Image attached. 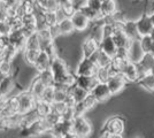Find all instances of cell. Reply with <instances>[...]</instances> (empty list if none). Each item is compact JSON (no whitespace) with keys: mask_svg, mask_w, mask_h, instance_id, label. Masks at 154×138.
I'll use <instances>...</instances> for the list:
<instances>
[{"mask_svg":"<svg viewBox=\"0 0 154 138\" xmlns=\"http://www.w3.org/2000/svg\"><path fill=\"white\" fill-rule=\"evenodd\" d=\"M13 74V61L0 59V77Z\"/></svg>","mask_w":154,"mask_h":138,"instance_id":"cell-39","label":"cell"},{"mask_svg":"<svg viewBox=\"0 0 154 138\" xmlns=\"http://www.w3.org/2000/svg\"><path fill=\"white\" fill-rule=\"evenodd\" d=\"M52 137L55 138H67V137H74L72 135V121L64 120L61 118V120L58 123L52 127L50 131Z\"/></svg>","mask_w":154,"mask_h":138,"instance_id":"cell-8","label":"cell"},{"mask_svg":"<svg viewBox=\"0 0 154 138\" xmlns=\"http://www.w3.org/2000/svg\"><path fill=\"white\" fill-rule=\"evenodd\" d=\"M100 48V43L92 37H88L85 38L82 44V53H83V57L85 58H91L94 53Z\"/></svg>","mask_w":154,"mask_h":138,"instance_id":"cell-20","label":"cell"},{"mask_svg":"<svg viewBox=\"0 0 154 138\" xmlns=\"http://www.w3.org/2000/svg\"><path fill=\"white\" fill-rule=\"evenodd\" d=\"M16 98H17V103H19V112L21 114H26V113L31 112L35 109L37 98L30 91V89L22 90L16 96Z\"/></svg>","mask_w":154,"mask_h":138,"instance_id":"cell-5","label":"cell"},{"mask_svg":"<svg viewBox=\"0 0 154 138\" xmlns=\"http://www.w3.org/2000/svg\"><path fill=\"white\" fill-rule=\"evenodd\" d=\"M40 51H42V47H40V43H39L37 32L28 36L26 45L23 48V55H24V60H26V63L30 65V66H33V63L36 62V59L38 58Z\"/></svg>","mask_w":154,"mask_h":138,"instance_id":"cell-3","label":"cell"},{"mask_svg":"<svg viewBox=\"0 0 154 138\" xmlns=\"http://www.w3.org/2000/svg\"><path fill=\"white\" fill-rule=\"evenodd\" d=\"M39 99L45 103H48V104H53L54 103V85L47 86Z\"/></svg>","mask_w":154,"mask_h":138,"instance_id":"cell-44","label":"cell"},{"mask_svg":"<svg viewBox=\"0 0 154 138\" xmlns=\"http://www.w3.org/2000/svg\"><path fill=\"white\" fill-rule=\"evenodd\" d=\"M19 52H20V50L17 47H15V46H13V45H9L6 50L2 52L0 59H6V60H9V61H13L14 58L16 57V54Z\"/></svg>","mask_w":154,"mask_h":138,"instance_id":"cell-43","label":"cell"},{"mask_svg":"<svg viewBox=\"0 0 154 138\" xmlns=\"http://www.w3.org/2000/svg\"><path fill=\"white\" fill-rule=\"evenodd\" d=\"M37 36H38L39 43H40V47L43 51L48 53V55L51 58H54L55 55H58L57 52V47H55V36L52 32V30L47 26H42L39 28L37 31Z\"/></svg>","mask_w":154,"mask_h":138,"instance_id":"cell-2","label":"cell"},{"mask_svg":"<svg viewBox=\"0 0 154 138\" xmlns=\"http://www.w3.org/2000/svg\"><path fill=\"white\" fill-rule=\"evenodd\" d=\"M61 15L58 11H48V12H44V15H43V22L45 26L47 28H55L58 26L59 21L61 20Z\"/></svg>","mask_w":154,"mask_h":138,"instance_id":"cell-25","label":"cell"},{"mask_svg":"<svg viewBox=\"0 0 154 138\" xmlns=\"http://www.w3.org/2000/svg\"><path fill=\"white\" fill-rule=\"evenodd\" d=\"M69 92H70L71 96L75 98V100H76L77 103H79V101L84 100V99H85L88 96H89V94H90V91L85 90V89H84V87H82V86L77 85L76 83H75L72 86H70V90H69Z\"/></svg>","mask_w":154,"mask_h":138,"instance_id":"cell-36","label":"cell"},{"mask_svg":"<svg viewBox=\"0 0 154 138\" xmlns=\"http://www.w3.org/2000/svg\"><path fill=\"white\" fill-rule=\"evenodd\" d=\"M16 74H17V70L13 72L12 75L0 77V96L2 98L9 97V94L14 90V87L16 85H19L16 83V79H15L16 78Z\"/></svg>","mask_w":154,"mask_h":138,"instance_id":"cell-11","label":"cell"},{"mask_svg":"<svg viewBox=\"0 0 154 138\" xmlns=\"http://www.w3.org/2000/svg\"><path fill=\"white\" fill-rule=\"evenodd\" d=\"M38 76H39V78L45 83L46 86H51V85H54V84H55L54 76H53L52 70L50 69V68H48V69H46V70H43V72H39Z\"/></svg>","mask_w":154,"mask_h":138,"instance_id":"cell-41","label":"cell"},{"mask_svg":"<svg viewBox=\"0 0 154 138\" xmlns=\"http://www.w3.org/2000/svg\"><path fill=\"white\" fill-rule=\"evenodd\" d=\"M19 112V103L17 98L15 97H6L2 99V103L0 106V116L1 118H7L14 115Z\"/></svg>","mask_w":154,"mask_h":138,"instance_id":"cell-10","label":"cell"},{"mask_svg":"<svg viewBox=\"0 0 154 138\" xmlns=\"http://www.w3.org/2000/svg\"><path fill=\"white\" fill-rule=\"evenodd\" d=\"M137 83L141 87H144L145 90H147L149 92H154V74L148 72L146 75H143L137 81Z\"/></svg>","mask_w":154,"mask_h":138,"instance_id":"cell-34","label":"cell"},{"mask_svg":"<svg viewBox=\"0 0 154 138\" xmlns=\"http://www.w3.org/2000/svg\"><path fill=\"white\" fill-rule=\"evenodd\" d=\"M58 12L60 13L61 17H70L75 12V8L70 0H59Z\"/></svg>","mask_w":154,"mask_h":138,"instance_id":"cell-32","label":"cell"},{"mask_svg":"<svg viewBox=\"0 0 154 138\" xmlns=\"http://www.w3.org/2000/svg\"><path fill=\"white\" fill-rule=\"evenodd\" d=\"M8 38H9L11 45L17 47L20 51H23L28 36L22 29H20V30H12L8 33Z\"/></svg>","mask_w":154,"mask_h":138,"instance_id":"cell-19","label":"cell"},{"mask_svg":"<svg viewBox=\"0 0 154 138\" xmlns=\"http://www.w3.org/2000/svg\"><path fill=\"white\" fill-rule=\"evenodd\" d=\"M0 98H2V97H1V96H0Z\"/></svg>","mask_w":154,"mask_h":138,"instance_id":"cell-52","label":"cell"},{"mask_svg":"<svg viewBox=\"0 0 154 138\" xmlns=\"http://www.w3.org/2000/svg\"><path fill=\"white\" fill-rule=\"evenodd\" d=\"M151 72H152V74H154V63H153V66H152V69H151Z\"/></svg>","mask_w":154,"mask_h":138,"instance_id":"cell-51","label":"cell"},{"mask_svg":"<svg viewBox=\"0 0 154 138\" xmlns=\"http://www.w3.org/2000/svg\"><path fill=\"white\" fill-rule=\"evenodd\" d=\"M51 61L52 58L48 55V53L45 52V51H40L38 58L36 59V62L33 63V68L37 70V72H43V70H46L51 67Z\"/></svg>","mask_w":154,"mask_h":138,"instance_id":"cell-22","label":"cell"},{"mask_svg":"<svg viewBox=\"0 0 154 138\" xmlns=\"http://www.w3.org/2000/svg\"><path fill=\"white\" fill-rule=\"evenodd\" d=\"M128 62H129L128 59L122 58V57H120V55L116 54L115 57H113L112 62H110V66H109L110 67V70H112V74H113V75H115V74H121Z\"/></svg>","mask_w":154,"mask_h":138,"instance_id":"cell-30","label":"cell"},{"mask_svg":"<svg viewBox=\"0 0 154 138\" xmlns=\"http://www.w3.org/2000/svg\"><path fill=\"white\" fill-rule=\"evenodd\" d=\"M36 6L42 12H48V11H58L59 0H35Z\"/></svg>","mask_w":154,"mask_h":138,"instance_id":"cell-33","label":"cell"},{"mask_svg":"<svg viewBox=\"0 0 154 138\" xmlns=\"http://www.w3.org/2000/svg\"><path fill=\"white\" fill-rule=\"evenodd\" d=\"M144 54H145V52H144V50H143V47H141L139 39L131 40V44H130L128 47L129 61L138 63L141 60V58L144 57Z\"/></svg>","mask_w":154,"mask_h":138,"instance_id":"cell-18","label":"cell"},{"mask_svg":"<svg viewBox=\"0 0 154 138\" xmlns=\"http://www.w3.org/2000/svg\"><path fill=\"white\" fill-rule=\"evenodd\" d=\"M124 120L119 116L110 118L106 121L103 125V129L101 131L100 137H122V133L124 132Z\"/></svg>","mask_w":154,"mask_h":138,"instance_id":"cell-4","label":"cell"},{"mask_svg":"<svg viewBox=\"0 0 154 138\" xmlns=\"http://www.w3.org/2000/svg\"><path fill=\"white\" fill-rule=\"evenodd\" d=\"M47 87L46 84L42 81V79L39 78V76L37 75L35 78L31 81V84H30V91L35 94V97L37 99H39L42 97V94H43V92L45 91V89Z\"/></svg>","mask_w":154,"mask_h":138,"instance_id":"cell-31","label":"cell"},{"mask_svg":"<svg viewBox=\"0 0 154 138\" xmlns=\"http://www.w3.org/2000/svg\"><path fill=\"white\" fill-rule=\"evenodd\" d=\"M22 21H23L22 30L26 32V36H30L32 33H36L38 31L39 19L37 13L24 14L22 17Z\"/></svg>","mask_w":154,"mask_h":138,"instance_id":"cell-12","label":"cell"},{"mask_svg":"<svg viewBox=\"0 0 154 138\" xmlns=\"http://www.w3.org/2000/svg\"><path fill=\"white\" fill-rule=\"evenodd\" d=\"M101 4H103V0H88V5L90 8L94 9V11H98L100 12L101 9Z\"/></svg>","mask_w":154,"mask_h":138,"instance_id":"cell-47","label":"cell"},{"mask_svg":"<svg viewBox=\"0 0 154 138\" xmlns=\"http://www.w3.org/2000/svg\"><path fill=\"white\" fill-rule=\"evenodd\" d=\"M50 69L54 76L55 84H62L70 87L76 83V74H72L68 69L66 61L61 57H59V54L52 58Z\"/></svg>","mask_w":154,"mask_h":138,"instance_id":"cell-1","label":"cell"},{"mask_svg":"<svg viewBox=\"0 0 154 138\" xmlns=\"http://www.w3.org/2000/svg\"><path fill=\"white\" fill-rule=\"evenodd\" d=\"M92 133V124L84 115L76 116L72 120V135L74 137H88Z\"/></svg>","mask_w":154,"mask_h":138,"instance_id":"cell-7","label":"cell"},{"mask_svg":"<svg viewBox=\"0 0 154 138\" xmlns=\"http://www.w3.org/2000/svg\"><path fill=\"white\" fill-rule=\"evenodd\" d=\"M8 19V13H7V5L0 0V22H6Z\"/></svg>","mask_w":154,"mask_h":138,"instance_id":"cell-46","label":"cell"},{"mask_svg":"<svg viewBox=\"0 0 154 138\" xmlns=\"http://www.w3.org/2000/svg\"><path fill=\"white\" fill-rule=\"evenodd\" d=\"M100 50L103 51L105 53H107L108 55H110L113 58V57L116 55L119 47L116 46L113 37L109 36V37H103V39H101V41H100Z\"/></svg>","mask_w":154,"mask_h":138,"instance_id":"cell-24","label":"cell"},{"mask_svg":"<svg viewBox=\"0 0 154 138\" xmlns=\"http://www.w3.org/2000/svg\"><path fill=\"white\" fill-rule=\"evenodd\" d=\"M35 112L38 114L40 118H45L52 112V104L45 103L40 99H37V103L35 106Z\"/></svg>","mask_w":154,"mask_h":138,"instance_id":"cell-37","label":"cell"},{"mask_svg":"<svg viewBox=\"0 0 154 138\" xmlns=\"http://www.w3.org/2000/svg\"><path fill=\"white\" fill-rule=\"evenodd\" d=\"M99 81L96 76H83V75H76V84L84 87L85 90L90 91L96 86Z\"/></svg>","mask_w":154,"mask_h":138,"instance_id":"cell-26","label":"cell"},{"mask_svg":"<svg viewBox=\"0 0 154 138\" xmlns=\"http://www.w3.org/2000/svg\"><path fill=\"white\" fill-rule=\"evenodd\" d=\"M90 93L97 99V101L99 104L107 101L113 96L110 90H109L108 85H107V83H105V82H98L96 84V86L91 90Z\"/></svg>","mask_w":154,"mask_h":138,"instance_id":"cell-13","label":"cell"},{"mask_svg":"<svg viewBox=\"0 0 154 138\" xmlns=\"http://www.w3.org/2000/svg\"><path fill=\"white\" fill-rule=\"evenodd\" d=\"M149 16H151V20H152V22H153V24H154V12L152 14H149Z\"/></svg>","mask_w":154,"mask_h":138,"instance_id":"cell-50","label":"cell"},{"mask_svg":"<svg viewBox=\"0 0 154 138\" xmlns=\"http://www.w3.org/2000/svg\"><path fill=\"white\" fill-rule=\"evenodd\" d=\"M127 82L128 81L125 79V77L123 76L122 74H115V75H112L109 77V79L107 81V85H108L112 94L115 96V94L120 93L125 87Z\"/></svg>","mask_w":154,"mask_h":138,"instance_id":"cell-15","label":"cell"},{"mask_svg":"<svg viewBox=\"0 0 154 138\" xmlns=\"http://www.w3.org/2000/svg\"><path fill=\"white\" fill-rule=\"evenodd\" d=\"M6 130V127H5V122H4V118L0 116V131H4Z\"/></svg>","mask_w":154,"mask_h":138,"instance_id":"cell-49","label":"cell"},{"mask_svg":"<svg viewBox=\"0 0 154 138\" xmlns=\"http://www.w3.org/2000/svg\"><path fill=\"white\" fill-rule=\"evenodd\" d=\"M122 29H123V31L128 35V37L131 40L140 39V35H139V32H138L136 21L123 20L122 21Z\"/></svg>","mask_w":154,"mask_h":138,"instance_id":"cell-23","label":"cell"},{"mask_svg":"<svg viewBox=\"0 0 154 138\" xmlns=\"http://www.w3.org/2000/svg\"><path fill=\"white\" fill-rule=\"evenodd\" d=\"M98 104H99V103L97 101V99L90 93L84 100L79 101V103H77L76 106L74 107V108H75V114H76V116L85 115L86 112H89L90 109L94 108Z\"/></svg>","mask_w":154,"mask_h":138,"instance_id":"cell-16","label":"cell"},{"mask_svg":"<svg viewBox=\"0 0 154 138\" xmlns=\"http://www.w3.org/2000/svg\"><path fill=\"white\" fill-rule=\"evenodd\" d=\"M52 129V127L46 121L44 118H39L38 121H36L35 123H32L31 125L23 128V129H20V132L22 136H26V137H37L40 136L43 133L46 132H50Z\"/></svg>","mask_w":154,"mask_h":138,"instance_id":"cell-6","label":"cell"},{"mask_svg":"<svg viewBox=\"0 0 154 138\" xmlns=\"http://www.w3.org/2000/svg\"><path fill=\"white\" fill-rule=\"evenodd\" d=\"M140 45L144 50L145 53H151L154 55V39L151 37V35H147V36H141L140 39Z\"/></svg>","mask_w":154,"mask_h":138,"instance_id":"cell-38","label":"cell"},{"mask_svg":"<svg viewBox=\"0 0 154 138\" xmlns=\"http://www.w3.org/2000/svg\"><path fill=\"white\" fill-rule=\"evenodd\" d=\"M100 13L103 19L115 15L117 13V4L115 0H103Z\"/></svg>","mask_w":154,"mask_h":138,"instance_id":"cell-27","label":"cell"},{"mask_svg":"<svg viewBox=\"0 0 154 138\" xmlns=\"http://www.w3.org/2000/svg\"><path fill=\"white\" fill-rule=\"evenodd\" d=\"M75 11H82L88 5V0H70Z\"/></svg>","mask_w":154,"mask_h":138,"instance_id":"cell-48","label":"cell"},{"mask_svg":"<svg viewBox=\"0 0 154 138\" xmlns=\"http://www.w3.org/2000/svg\"><path fill=\"white\" fill-rule=\"evenodd\" d=\"M69 86L62 84H54V103L55 101H64L69 94Z\"/></svg>","mask_w":154,"mask_h":138,"instance_id":"cell-35","label":"cell"},{"mask_svg":"<svg viewBox=\"0 0 154 138\" xmlns=\"http://www.w3.org/2000/svg\"><path fill=\"white\" fill-rule=\"evenodd\" d=\"M70 19L72 24H74V28H75V31H78V32L85 31L91 23L89 17L82 11H75L74 14L70 16Z\"/></svg>","mask_w":154,"mask_h":138,"instance_id":"cell-14","label":"cell"},{"mask_svg":"<svg viewBox=\"0 0 154 138\" xmlns=\"http://www.w3.org/2000/svg\"><path fill=\"white\" fill-rule=\"evenodd\" d=\"M91 59L96 62L98 67H108V66H110V62H112V59H113V58L99 48V50L91 57Z\"/></svg>","mask_w":154,"mask_h":138,"instance_id":"cell-29","label":"cell"},{"mask_svg":"<svg viewBox=\"0 0 154 138\" xmlns=\"http://www.w3.org/2000/svg\"><path fill=\"white\" fill-rule=\"evenodd\" d=\"M112 70H110V67H99L98 68V72H97L96 77L99 82H105L107 83V81L109 79V77L112 76Z\"/></svg>","mask_w":154,"mask_h":138,"instance_id":"cell-40","label":"cell"},{"mask_svg":"<svg viewBox=\"0 0 154 138\" xmlns=\"http://www.w3.org/2000/svg\"><path fill=\"white\" fill-rule=\"evenodd\" d=\"M21 7L24 14H31L36 13L37 6L35 0H21Z\"/></svg>","mask_w":154,"mask_h":138,"instance_id":"cell-42","label":"cell"},{"mask_svg":"<svg viewBox=\"0 0 154 138\" xmlns=\"http://www.w3.org/2000/svg\"><path fill=\"white\" fill-rule=\"evenodd\" d=\"M123 76L125 77V79L128 82H137L139 77H140V74H139V69H138V66L135 62H131L129 61L128 63L125 65L124 69L122 70Z\"/></svg>","mask_w":154,"mask_h":138,"instance_id":"cell-21","label":"cell"},{"mask_svg":"<svg viewBox=\"0 0 154 138\" xmlns=\"http://www.w3.org/2000/svg\"><path fill=\"white\" fill-rule=\"evenodd\" d=\"M136 24H137V29H138V32L140 35V37L151 35L154 28L153 22L151 20V16L147 13H144L138 20H136Z\"/></svg>","mask_w":154,"mask_h":138,"instance_id":"cell-17","label":"cell"},{"mask_svg":"<svg viewBox=\"0 0 154 138\" xmlns=\"http://www.w3.org/2000/svg\"><path fill=\"white\" fill-rule=\"evenodd\" d=\"M57 30H58L59 35H62V36L70 35V33L74 32L75 28H74V24L71 22L70 17H62L59 21L58 26H57Z\"/></svg>","mask_w":154,"mask_h":138,"instance_id":"cell-28","label":"cell"},{"mask_svg":"<svg viewBox=\"0 0 154 138\" xmlns=\"http://www.w3.org/2000/svg\"><path fill=\"white\" fill-rule=\"evenodd\" d=\"M66 109H67V105L64 104V101H55V103L52 104V111L58 113L61 116H62V114L64 113Z\"/></svg>","mask_w":154,"mask_h":138,"instance_id":"cell-45","label":"cell"},{"mask_svg":"<svg viewBox=\"0 0 154 138\" xmlns=\"http://www.w3.org/2000/svg\"><path fill=\"white\" fill-rule=\"evenodd\" d=\"M98 68L99 67L97 66V63L91 58L83 57L82 60H79V62L77 65L75 74L76 75H83V76H96Z\"/></svg>","mask_w":154,"mask_h":138,"instance_id":"cell-9","label":"cell"}]
</instances>
